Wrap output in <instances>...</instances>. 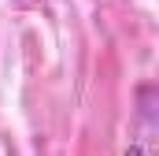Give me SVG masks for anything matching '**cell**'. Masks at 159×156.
<instances>
[{
  "instance_id": "6da1fadb",
  "label": "cell",
  "mask_w": 159,
  "mask_h": 156,
  "mask_svg": "<svg viewBox=\"0 0 159 156\" xmlns=\"http://www.w3.org/2000/svg\"><path fill=\"white\" fill-rule=\"evenodd\" d=\"M126 156H144V149H141V145H129V149H126Z\"/></svg>"
}]
</instances>
